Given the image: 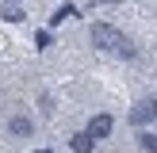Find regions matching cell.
<instances>
[{"mask_svg":"<svg viewBox=\"0 0 157 153\" xmlns=\"http://www.w3.org/2000/svg\"><path fill=\"white\" fill-rule=\"evenodd\" d=\"M35 46H38V50H50V46H54V35H50V31H38V35H35Z\"/></svg>","mask_w":157,"mask_h":153,"instance_id":"obj_9","label":"cell"},{"mask_svg":"<svg viewBox=\"0 0 157 153\" xmlns=\"http://www.w3.org/2000/svg\"><path fill=\"white\" fill-rule=\"evenodd\" d=\"M92 46L96 50H115V54H123V58H134V46L127 42V35L123 31H115L111 23H92Z\"/></svg>","mask_w":157,"mask_h":153,"instance_id":"obj_1","label":"cell"},{"mask_svg":"<svg viewBox=\"0 0 157 153\" xmlns=\"http://www.w3.org/2000/svg\"><path fill=\"white\" fill-rule=\"evenodd\" d=\"M38 153H54V149H38Z\"/></svg>","mask_w":157,"mask_h":153,"instance_id":"obj_10","label":"cell"},{"mask_svg":"<svg viewBox=\"0 0 157 153\" xmlns=\"http://www.w3.org/2000/svg\"><path fill=\"white\" fill-rule=\"evenodd\" d=\"M69 145H73V153H92V149H96V138H88V134L81 130V134L69 138Z\"/></svg>","mask_w":157,"mask_h":153,"instance_id":"obj_5","label":"cell"},{"mask_svg":"<svg viewBox=\"0 0 157 153\" xmlns=\"http://www.w3.org/2000/svg\"><path fill=\"white\" fill-rule=\"evenodd\" d=\"M138 142H142V149H146V153H157V134H153V130H146Z\"/></svg>","mask_w":157,"mask_h":153,"instance_id":"obj_8","label":"cell"},{"mask_svg":"<svg viewBox=\"0 0 157 153\" xmlns=\"http://www.w3.org/2000/svg\"><path fill=\"white\" fill-rule=\"evenodd\" d=\"M0 19H4V23H19L23 19V8L15 4V0H8V4L0 8Z\"/></svg>","mask_w":157,"mask_h":153,"instance_id":"obj_6","label":"cell"},{"mask_svg":"<svg viewBox=\"0 0 157 153\" xmlns=\"http://www.w3.org/2000/svg\"><path fill=\"white\" fill-rule=\"evenodd\" d=\"M157 119V99L150 96V99H142V103H134V111H130V122H134L138 130L142 126H150V122Z\"/></svg>","mask_w":157,"mask_h":153,"instance_id":"obj_2","label":"cell"},{"mask_svg":"<svg viewBox=\"0 0 157 153\" xmlns=\"http://www.w3.org/2000/svg\"><path fill=\"white\" fill-rule=\"evenodd\" d=\"M8 134L12 138H31L35 134V122H31L27 115H12V119H8Z\"/></svg>","mask_w":157,"mask_h":153,"instance_id":"obj_4","label":"cell"},{"mask_svg":"<svg viewBox=\"0 0 157 153\" xmlns=\"http://www.w3.org/2000/svg\"><path fill=\"white\" fill-rule=\"evenodd\" d=\"M73 15H77V8H73V4H61L58 12L50 15V27H58V23H65V19H73Z\"/></svg>","mask_w":157,"mask_h":153,"instance_id":"obj_7","label":"cell"},{"mask_svg":"<svg viewBox=\"0 0 157 153\" xmlns=\"http://www.w3.org/2000/svg\"><path fill=\"white\" fill-rule=\"evenodd\" d=\"M111 130H115V119H111V115H92L88 126H84V134L100 142V138H111Z\"/></svg>","mask_w":157,"mask_h":153,"instance_id":"obj_3","label":"cell"}]
</instances>
